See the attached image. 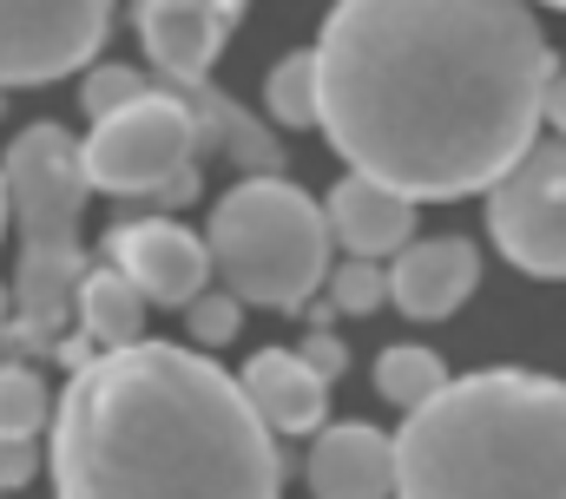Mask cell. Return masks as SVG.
Returning a JSON list of instances; mask_svg holds the SVG:
<instances>
[{"mask_svg":"<svg viewBox=\"0 0 566 499\" xmlns=\"http://www.w3.org/2000/svg\"><path fill=\"white\" fill-rule=\"evenodd\" d=\"M316 60L329 151L441 204L534 145L554 79L527 0H336Z\"/></svg>","mask_w":566,"mask_h":499,"instance_id":"obj_1","label":"cell"},{"mask_svg":"<svg viewBox=\"0 0 566 499\" xmlns=\"http://www.w3.org/2000/svg\"><path fill=\"white\" fill-rule=\"evenodd\" d=\"M53 480L66 499L231 493L271 499L283 454L244 381L171 342H126L80 362L53 407Z\"/></svg>","mask_w":566,"mask_h":499,"instance_id":"obj_2","label":"cell"},{"mask_svg":"<svg viewBox=\"0 0 566 499\" xmlns=\"http://www.w3.org/2000/svg\"><path fill=\"white\" fill-rule=\"evenodd\" d=\"M402 493H566V381L488 369L448 381L396 434Z\"/></svg>","mask_w":566,"mask_h":499,"instance_id":"obj_3","label":"cell"},{"mask_svg":"<svg viewBox=\"0 0 566 499\" xmlns=\"http://www.w3.org/2000/svg\"><path fill=\"white\" fill-rule=\"evenodd\" d=\"M7 191L20 224V269H13V322L0 329V342L53 349L86 283V263H80V211L93 198L86 138L60 125H27L7 145Z\"/></svg>","mask_w":566,"mask_h":499,"instance_id":"obj_4","label":"cell"},{"mask_svg":"<svg viewBox=\"0 0 566 499\" xmlns=\"http://www.w3.org/2000/svg\"><path fill=\"white\" fill-rule=\"evenodd\" d=\"M211 256L224 289H238L258 309H303L323 283H329V204H316L310 191L283 184L271 171L231 184L211 204Z\"/></svg>","mask_w":566,"mask_h":499,"instance_id":"obj_5","label":"cell"},{"mask_svg":"<svg viewBox=\"0 0 566 499\" xmlns=\"http://www.w3.org/2000/svg\"><path fill=\"white\" fill-rule=\"evenodd\" d=\"M198 138H205L198 106H191L178 86H171V93H139L133 106L93 119V131H86L93 191L185 204V198L198 191V171H191Z\"/></svg>","mask_w":566,"mask_h":499,"instance_id":"obj_6","label":"cell"},{"mask_svg":"<svg viewBox=\"0 0 566 499\" xmlns=\"http://www.w3.org/2000/svg\"><path fill=\"white\" fill-rule=\"evenodd\" d=\"M488 231L494 250L527 276H566V131L534 138L494 184H488Z\"/></svg>","mask_w":566,"mask_h":499,"instance_id":"obj_7","label":"cell"},{"mask_svg":"<svg viewBox=\"0 0 566 499\" xmlns=\"http://www.w3.org/2000/svg\"><path fill=\"white\" fill-rule=\"evenodd\" d=\"M113 0H0V86H53L106 46Z\"/></svg>","mask_w":566,"mask_h":499,"instance_id":"obj_8","label":"cell"},{"mask_svg":"<svg viewBox=\"0 0 566 499\" xmlns=\"http://www.w3.org/2000/svg\"><path fill=\"white\" fill-rule=\"evenodd\" d=\"M106 256L139 283L158 309H185L191 296H205V276L218 269L211 237H191V231L171 224V217H133V224H113Z\"/></svg>","mask_w":566,"mask_h":499,"instance_id":"obj_9","label":"cell"},{"mask_svg":"<svg viewBox=\"0 0 566 499\" xmlns=\"http://www.w3.org/2000/svg\"><path fill=\"white\" fill-rule=\"evenodd\" d=\"M310 487L323 499H376L402 493V454L389 434H376L369 421H343V427H316L310 447Z\"/></svg>","mask_w":566,"mask_h":499,"instance_id":"obj_10","label":"cell"},{"mask_svg":"<svg viewBox=\"0 0 566 499\" xmlns=\"http://www.w3.org/2000/svg\"><path fill=\"white\" fill-rule=\"evenodd\" d=\"M416 204L422 198H409L402 184L349 164V178L329 191V231L356 256H402L416 244Z\"/></svg>","mask_w":566,"mask_h":499,"instance_id":"obj_11","label":"cell"},{"mask_svg":"<svg viewBox=\"0 0 566 499\" xmlns=\"http://www.w3.org/2000/svg\"><path fill=\"white\" fill-rule=\"evenodd\" d=\"M481 283V250L468 237H428L396 256V309L416 322H441L454 316Z\"/></svg>","mask_w":566,"mask_h":499,"instance_id":"obj_12","label":"cell"},{"mask_svg":"<svg viewBox=\"0 0 566 499\" xmlns=\"http://www.w3.org/2000/svg\"><path fill=\"white\" fill-rule=\"evenodd\" d=\"M238 20H224L218 7H198V0H139V40L145 60L165 73V79H205L218 46L231 40Z\"/></svg>","mask_w":566,"mask_h":499,"instance_id":"obj_13","label":"cell"},{"mask_svg":"<svg viewBox=\"0 0 566 499\" xmlns=\"http://www.w3.org/2000/svg\"><path fill=\"white\" fill-rule=\"evenodd\" d=\"M244 394L271 421V434H316L329 407V374L316 369L303 349H264L244 362Z\"/></svg>","mask_w":566,"mask_h":499,"instance_id":"obj_14","label":"cell"},{"mask_svg":"<svg viewBox=\"0 0 566 499\" xmlns=\"http://www.w3.org/2000/svg\"><path fill=\"white\" fill-rule=\"evenodd\" d=\"M145 302L151 296L106 256V269H86V283H80V329L99 349H126V342H139V329H145Z\"/></svg>","mask_w":566,"mask_h":499,"instance_id":"obj_15","label":"cell"},{"mask_svg":"<svg viewBox=\"0 0 566 499\" xmlns=\"http://www.w3.org/2000/svg\"><path fill=\"white\" fill-rule=\"evenodd\" d=\"M191 106H198V125H205V138L211 145H224L231 151V164H244V171H277V138L264 131L258 119H244L224 93H211L205 79H171Z\"/></svg>","mask_w":566,"mask_h":499,"instance_id":"obj_16","label":"cell"},{"mask_svg":"<svg viewBox=\"0 0 566 499\" xmlns=\"http://www.w3.org/2000/svg\"><path fill=\"white\" fill-rule=\"evenodd\" d=\"M264 106L277 125H323V60L316 53H283L264 79Z\"/></svg>","mask_w":566,"mask_h":499,"instance_id":"obj_17","label":"cell"},{"mask_svg":"<svg viewBox=\"0 0 566 499\" xmlns=\"http://www.w3.org/2000/svg\"><path fill=\"white\" fill-rule=\"evenodd\" d=\"M448 387V369H441V355L434 349H416V342H402V349H382V362H376V394L389 401V407H428L434 394Z\"/></svg>","mask_w":566,"mask_h":499,"instance_id":"obj_18","label":"cell"},{"mask_svg":"<svg viewBox=\"0 0 566 499\" xmlns=\"http://www.w3.org/2000/svg\"><path fill=\"white\" fill-rule=\"evenodd\" d=\"M329 302L343 316H369V309L396 302V269L382 256H356L349 250V263H336V276H329Z\"/></svg>","mask_w":566,"mask_h":499,"instance_id":"obj_19","label":"cell"},{"mask_svg":"<svg viewBox=\"0 0 566 499\" xmlns=\"http://www.w3.org/2000/svg\"><path fill=\"white\" fill-rule=\"evenodd\" d=\"M46 414H53V401H46V381L27 369V362H0V434H40L46 427Z\"/></svg>","mask_w":566,"mask_h":499,"instance_id":"obj_20","label":"cell"},{"mask_svg":"<svg viewBox=\"0 0 566 499\" xmlns=\"http://www.w3.org/2000/svg\"><path fill=\"white\" fill-rule=\"evenodd\" d=\"M139 93H151L139 66H93V73H86V86H80V106H86V119H106V113L133 106Z\"/></svg>","mask_w":566,"mask_h":499,"instance_id":"obj_21","label":"cell"},{"mask_svg":"<svg viewBox=\"0 0 566 499\" xmlns=\"http://www.w3.org/2000/svg\"><path fill=\"white\" fill-rule=\"evenodd\" d=\"M238 302H244L238 289H224V296H211V289L191 296V302H185L191 336H198V342H231V336H238Z\"/></svg>","mask_w":566,"mask_h":499,"instance_id":"obj_22","label":"cell"},{"mask_svg":"<svg viewBox=\"0 0 566 499\" xmlns=\"http://www.w3.org/2000/svg\"><path fill=\"white\" fill-rule=\"evenodd\" d=\"M27 474H33V440L27 434H0V493L27 487Z\"/></svg>","mask_w":566,"mask_h":499,"instance_id":"obj_23","label":"cell"},{"mask_svg":"<svg viewBox=\"0 0 566 499\" xmlns=\"http://www.w3.org/2000/svg\"><path fill=\"white\" fill-rule=\"evenodd\" d=\"M303 355H310V362H316V369L329 374V381H336V374L349 369V349H343V342H336V329H329V322H316V329H310V336H303Z\"/></svg>","mask_w":566,"mask_h":499,"instance_id":"obj_24","label":"cell"},{"mask_svg":"<svg viewBox=\"0 0 566 499\" xmlns=\"http://www.w3.org/2000/svg\"><path fill=\"white\" fill-rule=\"evenodd\" d=\"M547 119L566 131V73H554V79H547Z\"/></svg>","mask_w":566,"mask_h":499,"instance_id":"obj_25","label":"cell"},{"mask_svg":"<svg viewBox=\"0 0 566 499\" xmlns=\"http://www.w3.org/2000/svg\"><path fill=\"white\" fill-rule=\"evenodd\" d=\"M198 7H218L224 20H238V13H244V0H198Z\"/></svg>","mask_w":566,"mask_h":499,"instance_id":"obj_26","label":"cell"},{"mask_svg":"<svg viewBox=\"0 0 566 499\" xmlns=\"http://www.w3.org/2000/svg\"><path fill=\"white\" fill-rule=\"evenodd\" d=\"M7 211H13V191H7V164H0V224H7Z\"/></svg>","mask_w":566,"mask_h":499,"instance_id":"obj_27","label":"cell"},{"mask_svg":"<svg viewBox=\"0 0 566 499\" xmlns=\"http://www.w3.org/2000/svg\"><path fill=\"white\" fill-rule=\"evenodd\" d=\"M7 309H13V289H0V329H7Z\"/></svg>","mask_w":566,"mask_h":499,"instance_id":"obj_28","label":"cell"},{"mask_svg":"<svg viewBox=\"0 0 566 499\" xmlns=\"http://www.w3.org/2000/svg\"><path fill=\"white\" fill-rule=\"evenodd\" d=\"M547 7H560V13H566V0H547Z\"/></svg>","mask_w":566,"mask_h":499,"instance_id":"obj_29","label":"cell"}]
</instances>
